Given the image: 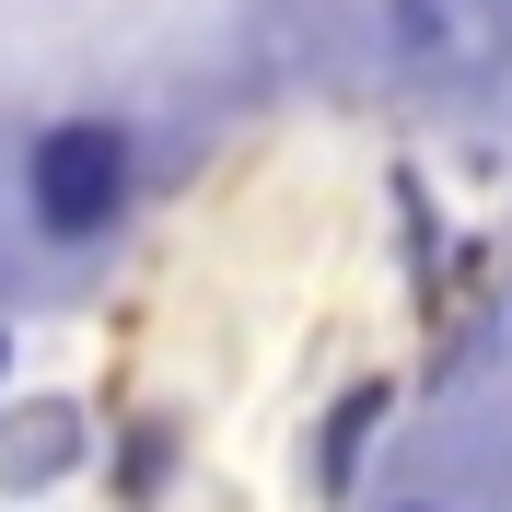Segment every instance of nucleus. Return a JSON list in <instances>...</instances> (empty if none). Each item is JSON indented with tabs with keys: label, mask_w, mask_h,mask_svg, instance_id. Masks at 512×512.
<instances>
[{
	"label": "nucleus",
	"mask_w": 512,
	"mask_h": 512,
	"mask_svg": "<svg viewBox=\"0 0 512 512\" xmlns=\"http://www.w3.org/2000/svg\"><path fill=\"white\" fill-rule=\"evenodd\" d=\"M24 198H35V222L47 233H105L117 222V198H128V140L117 128H47L24 163Z\"/></svg>",
	"instance_id": "obj_1"
},
{
	"label": "nucleus",
	"mask_w": 512,
	"mask_h": 512,
	"mask_svg": "<svg viewBox=\"0 0 512 512\" xmlns=\"http://www.w3.org/2000/svg\"><path fill=\"white\" fill-rule=\"evenodd\" d=\"M384 35H396V59L454 70V82L512 59V12L501 0H384Z\"/></svg>",
	"instance_id": "obj_2"
},
{
	"label": "nucleus",
	"mask_w": 512,
	"mask_h": 512,
	"mask_svg": "<svg viewBox=\"0 0 512 512\" xmlns=\"http://www.w3.org/2000/svg\"><path fill=\"white\" fill-rule=\"evenodd\" d=\"M70 466H82V408H70V396H12V408H0V489L35 501V489H59Z\"/></svg>",
	"instance_id": "obj_3"
},
{
	"label": "nucleus",
	"mask_w": 512,
	"mask_h": 512,
	"mask_svg": "<svg viewBox=\"0 0 512 512\" xmlns=\"http://www.w3.org/2000/svg\"><path fill=\"white\" fill-rule=\"evenodd\" d=\"M373 419H384V384H361L350 408H338V431H326V489L350 478V454H361V431H373Z\"/></svg>",
	"instance_id": "obj_4"
}]
</instances>
